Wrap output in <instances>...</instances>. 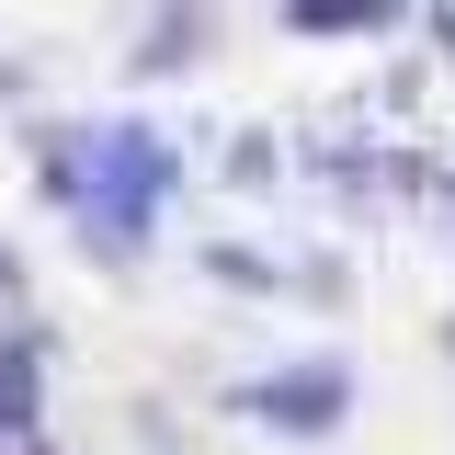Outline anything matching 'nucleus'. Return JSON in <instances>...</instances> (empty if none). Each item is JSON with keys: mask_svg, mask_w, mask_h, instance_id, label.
Returning <instances> with one entry per match:
<instances>
[{"mask_svg": "<svg viewBox=\"0 0 455 455\" xmlns=\"http://www.w3.org/2000/svg\"><path fill=\"white\" fill-rule=\"evenodd\" d=\"M353 23H398V0H296V35H353Z\"/></svg>", "mask_w": 455, "mask_h": 455, "instance_id": "2", "label": "nucleus"}, {"mask_svg": "<svg viewBox=\"0 0 455 455\" xmlns=\"http://www.w3.org/2000/svg\"><path fill=\"white\" fill-rule=\"evenodd\" d=\"M23 398H35V364H23V353H0V421H23Z\"/></svg>", "mask_w": 455, "mask_h": 455, "instance_id": "4", "label": "nucleus"}, {"mask_svg": "<svg viewBox=\"0 0 455 455\" xmlns=\"http://www.w3.org/2000/svg\"><path fill=\"white\" fill-rule=\"evenodd\" d=\"M341 410H353V376H341L331 353H319V364H284V376L251 387V421H274V433H331Z\"/></svg>", "mask_w": 455, "mask_h": 455, "instance_id": "1", "label": "nucleus"}, {"mask_svg": "<svg viewBox=\"0 0 455 455\" xmlns=\"http://www.w3.org/2000/svg\"><path fill=\"white\" fill-rule=\"evenodd\" d=\"M194 35H205V12H160V35L137 46V68H171V57H194Z\"/></svg>", "mask_w": 455, "mask_h": 455, "instance_id": "3", "label": "nucleus"}]
</instances>
